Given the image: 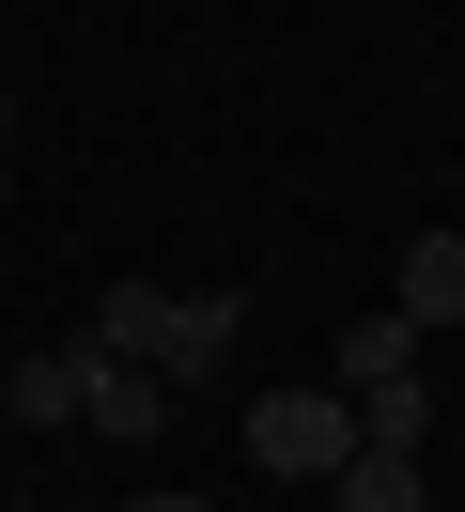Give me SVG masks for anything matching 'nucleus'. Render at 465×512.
I'll list each match as a JSON object with an SVG mask.
<instances>
[{"label": "nucleus", "instance_id": "1", "mask_svg": "<svg viewBox=\"0 0 465 512\" xmlns=\"http://www.w3.org/2000/svg\"><path fill=\"white\" fill-rule=\"evenodd\" d=\"M93 357H140L155 388L217 373L233 357V295H155V280H109V311H93Z\"/></svg>", "mask_w": 465, "mask_h": 512}, {"label": "nucleus", "instance_id": "2", "mask_svg": "<svg viewBox=\"0 0 465 512\" xmlns=\"http://www.w3.org/2000/svg\"><path fill=\"white\" fill-rule=\"evenodd\" d=\"M248 466L341 481V466H357V404H341V388H264V404H248Z\"/></svg>", "mask_w": 465, "mask_h": 512}, {"label": "nucleus", "instance_id": "3", "mask_svg": "<svg viewBox=\"0 0 465 512\" xmlns=\"http://www.w3.org/2000/svg\"><path fill=\"white\" fill-rule=\"evenodd\" d=\"M93 373H109L93 342H62V357H16V373H0V404H16L31 435H62V419H93Z\"/></svg>", "mask_w": 465, "mask_h": 512}, {"label": "nucleus", "instance_id": "4", "mask_svg": "<svg viewBox=\"0 0 465 512\" xmlns=\"http://www.w3.org/2000/svg\"><path fill=\"white\" fill-rule=\"evenodd\" d=\"M388 311L419 326V342H434V326H465V233H403V280H388Z\"/></svg>", "mask_w": 465, "mask_h": 512}, {"label": "nucleus", "instance_id": "5", "mask_svg": "<svg viewBox=\"0 0 465 512\" xmlns=\"http://www.w3.org/2000/svg\"><path fill=\"white\" fill-rule=\"evenodd\" d=\"M403 373H419V326H403V311H357V326H341V373H326V388H403Z\"/></svg>", "mask_w": 465, "mask_h": 512}, {"label": "nucleus", "instance_id": "6", "mask_svg": "<svg viewBox=\"0 0 465 512\" xmlns=\"http://www.w3.org/2000/svg\"><path fill=\"white\" fill-rule=\"evenodd\" d=\"M155 419H171V388H155L140 357H109V373H93V435H109V450H140Z\"/></svg>", "mask_w": 465, "mask_h": 512}, {"label": "nucleus", "instance_id": "7", "mask_svg": "<svg viewBox=\"0 0 465 512\" xmlns=\"http://www.w3.org/2000/svg\"><path fill=\"white\" fill-rule=\"evenodd\" d=\"M341 404H357V450H403V466H419V435H434V388L403 373V388H341Z\"/></svg>", "mask_w": 465, "mask_h": 512}, {"label": "nucleus", "instance_id": "8", "mask_svg": "<svg viewBox=\"0 0 465 512\" xmlns=\"http://www.w3.org/2000/svg\"><path fill=\"white\" fill-rule=\"evenodd\" d=\"M326 512H434V481L403 466V450H357V466L326 481Z\"/></svg>", "mask_w": 465, "mask_h": 512}, {"label": "nucleus", "instance_id": "9", "mask_svg": "<svg viewBox=\"0 0 465 512\" xmlns=\"http://www.w3.org/2000/svg\"><path fill=\"white\" fill-rule=\"evenodd\" d=\"M124 512H217V497H171V481H155V497H124Z\"/></svg>", "mask_w": 465, "mask_h": 512}, {"label": "nucleus", "instance_id": "10", "mask_svg": "<svg viewBox=\"0 0 465 512\" xmlns=\"http://www.w3.org/2000/svg\"><path fill=\"white\" fill-rule=\"evenodd\" d=\"M0 202H16V140H0Z\"/></svg>", "mask_w": 465, "mask_h": 512}]
</instances>
